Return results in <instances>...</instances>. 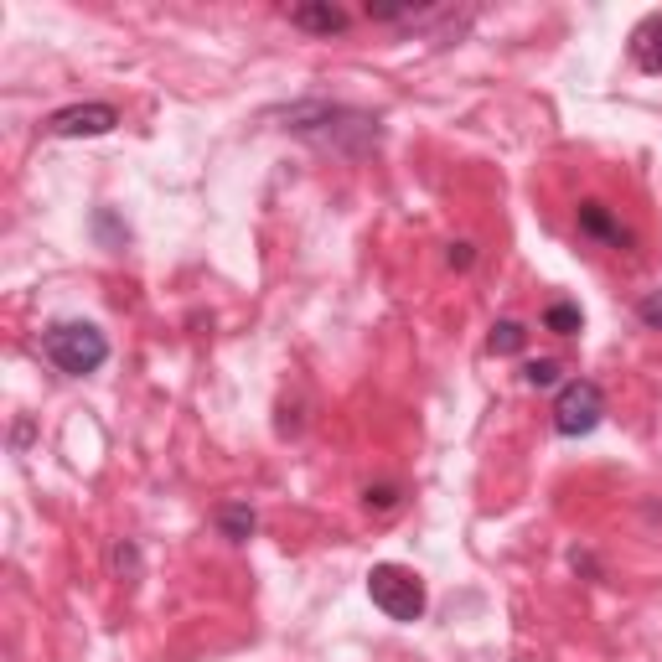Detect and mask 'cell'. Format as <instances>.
<instances>
[{
	"mask_svg": "<svg viewBox=\"0 0 662 662\" xmlns=\"http://www.w3.org/2000/svg\"><path fill=\"white\" fill-rule=\"evenodd\" d=\"M285 130L311 140L316 150H331L342 161H363L368 150H378L383 130L378 119L363 114V109H347V104H326V99H306V104H290L285 114Z\"/></svg>",
	"mask_w": 662,
	"mask_h": 662,
	"instance_id": "cell-1",
	"label": "cell"
},
{
	"mask_svg": "<svg viewBox=\"0 0 662 662\" xmlns=\"http://www.w3.org/2000/svg\"><path fill=\"white\" fill-rule=\"evenodd\" d=\"M42 352L57 373L68 378H88L109 363V337L94 326V321H52L42 331Z\"/></svg>",
	"mask_w": 662,
	"mask_h": 662,
	"instance_id": "cell-2",
	"label": "cell"
},
{
	"mask_svg": "<svg viewBox=\"0 0 662 662\" xmlns=\"http://www.w3.org/2000/svg\"><path fill=\"white\" fill-rule=\"evenodd\" d=\"M368 595L388 621H419L425 616V580H419L409 564H373Z\"/></svg>",
	"mask_w": 662,
	"mask_h": 662,
	"instance_id": "cell-3",
	"label": "cell"
},
{
	"mask_svg": "<svg viewBox=\"0 0 662 662\" xmlns=\"http://www.w3.org/2000/svg\"><path fill=\"white\" fill-rule=\"evenodd\" d=\"M600 419H606V394H600V383L569 378L559 388V399H554V430L564 440H580V435H590L600 425Z\"/></svg>",
	"mask_w": 662,
	"mask_h": 662,
	"instance_id": "cell-4",
	"label": "cell"
},
{
	"mask_svg": "<svg viewBox=\"0 0 662 662\" xmlns=\"http://www.w3.org/2000/svg\"><path fill=\"white\" fill-rule=\"evenodd\" d=\"M52 140H94V135H109L119 130V109L114 104H68V109H57L47 114V125H42Z\"/></svg>",
	"mask_w": 662,
	"mask_h": 662,
	"instance_id": "cell-5",
	"label": "cell"
},
{
	"mask_svg": "<svg viewBox=\"0 0 662 662\" xmlns=\"http://www.w3.org/2000/svg\"><path fill=\"white\" fill-rule=\"evenodd\" d=\"M290 26H300L311 37H342L352 16L342 6H331V0H306V6H290Z\"/></svg>",
	"mask_w": 662,
	"mask_h": 662,
	"instance_id": "cell-6",
	"label": "cell"
},
{
	"mask_svg": "<svg viewBox=\"0 0 662 662\" xmlns=\"http://www.w3.org/2000/svg\"><path fill=\"white\" fill-rule=\"evenodd\" d=\"M575 223H580L585 238H595V244H606V249H626V244H631L626 228L611 218V207H606V202H595V197L575 207Z\"/></svg>",
	"mask_w": 662,
	"mask_h": 662,
	"instance_id": "cell-7",
	"label": "cell"
},
{
	"mask_svg": "<svg viewBox=\"0 0 662 662\" xmlns=\"http://www.w3.org/2000/svg\"><path fill=\"white\" fill-rule=\"evenodd\" d=\"M631 63L642 73H662V11L637 21V32H631Z\"/></svg>",
	"mask_w": 662,
	"mask_h": 662,
	"instance_id": "cell-8",
	"label": "cell"
},
{
	"mask_svg": "<svg viewBox=\"0 0 662 662\" xmlns=\"http://www.w3.org/2000/svg\"><path fill=\"white\" fill-rule=\"evenodd\" d=\"M254 507H244V502H228V507H218V528H223V538L228 544H244V538L254 533Z\"/></svg>",
	"mask_w": 662,
	"mask_h": 662,
	"instance_id": "cell-9",
	"label": "cell"
},
{
	"mask_svg": "<svg viewBox=\"0 0 662 662\" xmlns=\"http://www.w3.org/2000/svg\"><path fill=\"white\" fill-rule=\"evenodd\" d=\"M109 569H114V580H125V585L140 580V544L135 538H119V544L109 549Z\"/></svg>",
	"mask_w": 662,
	"mask_h": 662,
	"instance_id": "cell-10",
	"label": "cell"
},
{
	"mask_svg": "<svg viewBox=\"0 0 662 662\" xmlns=\"http://www.w3.org/2000/svg\"><path fill=\"white\" fill-rule=\"evenodd\" d=\"M580 326H585V316H580V306H569V300H554L544 311V331H554V337H580Z\"/></svg>",
	"mask_w": 662,
	"mask_h": 662,
	"instance_id": "cell-11",
	"label": "cell"
},
{
	"mask_svg": "<svg viewBox=\"0 0 662 662\" xmlns=\"http://www.w3.org/2000/svg\"><path fill=\"white\" fill-rule=\"evenodd\" d=\"M487 347H492L497 357H518V352L528 347V326H523V321H497Z\"/></svg>",
	"mask_w": 662,
	"mask_h": 662,
	"instance_id": "cell-12",
	"label": "cell"
},
{
	"mask_svg": "<svg viewBox=\"0 0 662 662\" xmlns=\"http://www.w3.org/2000/svg\"><path fill=\"white\" fill-rule=\"evenodd\" d=\"M559 373H564V368L554 363V357H538V363H528V368H523V383H528V388H554V383H559Z\"/></svg>",
	"mask_w": 662,
	"mask_h": 662,
	"instance_id": "cell-13",
	"label": "cell"
},
{
	"mask_svg": "<svg viewBox=\"0 0 662 662\" xmlns=\"http://www.w3.org/2000/svg\"><path fill=\"white\" fill-rule=\"evenodd\" d=\"M363 507H368V513H394V507H399V487H394V481L368 487V492H363Z\"/></svg>",
	"mask_w": 662,
	"mask_h": 662,
	"instance_id": "cell-14",
	"label": "cell"
},
{
	"mask_svg": "<svg viewBox=\"0 0 662 662\" xmlns=\"http://www.w3.org/2000/svg\"><path fill=\"white\" fill-rule=\"evenodd\" d=\"M637 316H642L647 326H657V331H662V285L642 295V306H637Z\"/></svg>",
	"mask_w": 662,
	"mask_h": 662,
	"instance_id": "cell-15",
	"label": "cell"
},
{
	"mask_svg": "<svg viewBox=\"0 0 662 662\" xmlns=\"http://www.w3.org/2000/svg\"><path fill=\"white\" fill-rule=\"evenodd\" d=\"M445 259H450V269H471V259H476V254H471V244H450V254H445Z\"/></svg>",
	"mask_w": 662,
	"mask_h": 662,
	"instance_id": "cell-16",
	"label": "cell"
}]
</instances>
